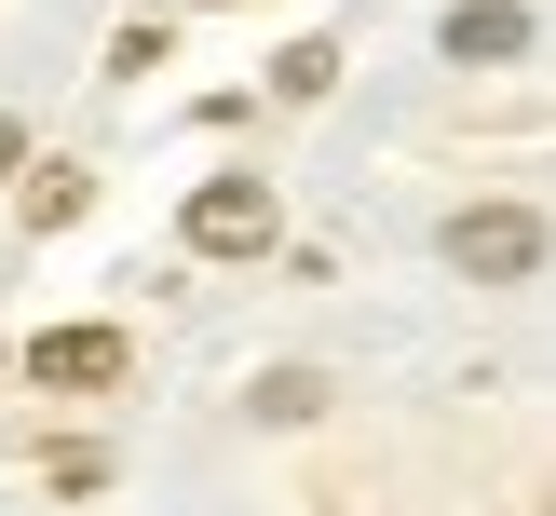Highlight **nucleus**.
I'll list each match as a JSON object with an SVG mask.
<instances>
[{
    "label": "nucleus",
    "mask_w": 556,
    "mask_h": 516,
    "mask_svg": "<svg viewBox=\"0 0 556 516\" xmlns=\"http://www.w3.org/2000/svg\"><path fill=\"white\" fill-rule=\"evenodd\" d=\"M313 407H326L313 367H271V380H258V421H313Z\"/></svg>",
    "instance_id": "obj_5"
},
{
    "label": "nucleus",
    "mask_w": 556,
    "mask_h": 516,
    "mask_svg": "<svg viewBox=\"0 0 556 516\" xmlns=\"http://www.w3.org/2000/svg\"><path fill=\"white\" fill-rule=\"evenodd\" d=\"M271 231H286L271 177H204V190H190V244H204V259H258Z\"/></svg>",
    "instance_id": "obj_2"
},
{
    "label": "nucleus",
    "mask_w": 556,
    "mask_h": 516,
    "mask_svg": "<svg viewBox=\"0 0 556 516\" xmlns=\"http://www.w3.org/2000/svg\"><path fill=\"white\" fill-rule=\"evenodd\" d=\"M14 150H27V136H14V123H0V177H14Z\"/></svg>",
    "instance_id": "obj_6"
},
{
    "label": "nucleus",
    "mask_w": 556,
    "mask_h": 516,
    "mask_svg": "<svg viewBox=\"0 0 556 516\" xmlns=\"http://www.w3.org/2000/svg\"><path fill=\"white\" fill-rule=\"evenodd\" d=\"M448 54H462V68H516V54H530V14H516V0H462Z\"/></svg>",
    "instance_id": "obj_4"
},
{
    "label": "nucleus",
    "mask_w": 556,
    "mask_h": 516,
    "mask_svg": "<svg viewBox=\"0 0 556 516\" xmlns=\"http://www.w3.org/2000/svg\"><path fill=\"white\" fill-rule=\"evenodd\" d=\"M27 380H54V394H109V380H123V326H54V340H27Z\"/></svg>",
    "instance_id": "obj_3"
},
{
    "label": "nucleus",
    "mask_w": 556,
    "mask_h": 516,
    "mask_svg": "<svg viewBox=\"0 0 556 516\" xmlns=\"http://www.w3.org/2000/svg\"><path fill=\"white\" fill-rule=\"evenodd\" d=\"M448 272L462 286H530L543 272V217L530 204H462L448 217Z\"/></svg>",
    "instance_id": "obj_1"
}]
</instances>
